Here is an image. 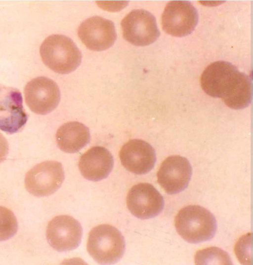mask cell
<instances>
[{"instance_id": "obj_15", "label": "cell", "mask_w": 253, "mask_h": 265, "mask_svg": "<svg viewBox=\"0 0 253 265\" xmlns=\"http://www.w3.org/2000/svg\"><path fill=\"white\" fill-rule=\"evenodd\" d=\"M114 166V158L110 152L101 146H94L80 157L79 168L86 179L97 182L106 178Z\"/></svg>"}, {"instance_id": "obj_1", "label": "cell", "mask_w": 253, "mask_h": 265, "mask_svg": "<svg viewBox=\"0 0 253 265\" xmlns=\"http://www.w3.org/2000/svg\"><path fill=\"white\" fill-rule=\"evenodd\" d=\"M200 85L207 94L221 98L232 109H244L251 103V77L228 62L218 61L209 65L202 74Z\"/></svg>"}, {"instance_id": "obj_8", "label": "cell", "mask_w": 253, "mask_h": 265, "mask_svg": "<svg viewBox=\"0 0 253 265\" xmlns=\"http://www.w3.org/2000/svg\"><path fill=\"white\" fill-rule=\"evenodd\" d=\"M25 102L34 113L44 115L54 110L60 100L58 86L53 80L45 77L33 78L24 89Z\"/></svg>"}, {"instance_id": "obj_7", "label": "cell", "mask_w": 253, "mask_h": 265, "mask_svg": "<svg viewBox=\"0 0 253 265\" xmlns=\"http://www.w3.org/2000/svg\"><path fill=\"white\" fill-rule=\"evenodd\" d=\"M198 21V14L193 4L187 0H172L166 6L162 16L164 31L174 37L190 34Z\"/></svg>"}, {"instance_id": "obj_5", "label": "cell", "mask_w": 253, "mask_h": 265, "mask_svg": "<svg viewBox=\"0 0 253 265\" xmlns=\"http://www.w3.org/2000/svg\"><path fill=\"white\" fill-rule=\"evenodd\" d=\"M64 178V169L60 162L45 161L37 164L26 173L25 185L32 195L47 196L60 187Z\"/></svg>"}, {"instance_id": "obj_4", "label": "cell", "mask_w": 253, "mask_h": 265, "mask_svg": "<svg viewBox=\"0 0 253 265\" xmlns=\"http://www.w3.org/2000/svg\"><path fill=\"white\" fill-rule=\"evenodd\" d=\"M126 249L124 237L115 227L100 225L90 231L87 242V251L97 263L114 264L123 256Z\"/></svg>"}, {"instance_id": "obj_18", "label": "cell", "mask_w": 253, "mask_h": 265, "mask_svg": "<svg viewBox=\"0 0 253 265\" xmlns=\"http://www.w3.org/2000/svg\"><path fill=\"white\" fill-rule=\"evenodd\" d=\"M18 227L17 219L12 211L0 206V241L13 237L17 233Z\"/></svg>"}, {"instance_id": "obj_16", "label": "cell", "mask_w": 253, "mask_h": 265, "mask_svg": "<svg viewBox=\"0 0 253 265\" xmlns=\"http://www.w3.org/2000/svg\"><path fill=\"white\" fill-rule=\"evenodd\" d=\"M58 148L67 153L78 152L89 142L90 135L89 129L78 121L68 122L61 125L56 133Z\"/></svg>"}, {"instance_id": "obj_12", "label": "cell", "mask_w": 253, "mask_h": 265, "mask_svg": "<svg viewBox=\"0 0 253 265\" xmlns=\"http://www.w3.org/2000/svg\"><path fill=\"white\" fill-rule=\"evenodd\" d=\"M27 120L21 92L15 88L0 84V129L8 134L17 133Z\"/></svg>"}, {"instance_id": "obj_10", "label": "cell", "mask_w": 253, "mask_h": 265, "mask_svg": "<svg viewBox=\"0 0 253 265\" xmlns=\"http://www.w3.org/2000/svg\"><path fill=\"white\" fill-rule=\"evenodd\" d=\"M83 229L80 223L68 215H59L48 224L46 237L50 246L58 252L78 248L81 242Z\"/></svg>"}, {"instance_id": "obj_9", "label": "cell", "mask_w": 253, "mask_h": 265, "mask_svg": "<svg viewBox=\"0 0 253 265\" xmlns=\"http://www.w3.org/2000/svg\"><path fill=\"white\" fill-rule=\"evenodd\" d=\"M126 205L133 216L145 220L159 215L164 209L165 202L162 195L152 185L140 183L128 191Z\"/></svg>"}, {"instance_id": "obj_6", "label": "cell", "mask_w": 253, "mask_h": 265, "mask_svg": "<svg viewBox=\"0 0 253 265\" xmlns=\"http://www.w3.org/2000/svg\"><path fill=\"white\" fill-rule=\"evenodd\" d=\"M124 38L136 46L154 42L160 35L155 16L144 9H134L122 20Z\"/></svg>"}, {"instance_id": "obj_13", "label": "cell", "mask_w": 253, "mask_h": 265, "mask_svg": "<svg viewBox=\"0 0 253 265\" xmlns=\"http://www.w3.org/2000/svg\"><path fill=\"white\" fill-rule=\"evenodd\" d=\"M78 35L88 49L97 51L108 49L117 38L114 23L98 16L84 21L78 28Z\"/></svg>"}, {"instance_id": "obj_14", "label": "cell", "mask_w": 253, "mask_h": 265, "mask_svg": "<svg viewBox=\"0 0 253 265\" xmlns=\"http://www.w3.org/2000/svg\"><path fill=\"white\" fill-rule=\"evenodd\" d=\"M119 157L125 168L137 175L150 172L156 162L154 148L140 139L130 140L125 143L120 150Z\"/></svg>"}, {"instance_id": "obj_2", "label": "cell", "mask_w": 253, "mask_h": 265, "mask_svg": "<svg viewBox=\"0 0 253 265\" xmlns=\"http://www.w3.org/2000/svg\"><path fill=\"white\" fill-rule=\"evenodd\" d=\"M178 234L190 243L209 241L214 236L217 223L214 215L208 209L198 205L181 208L174 219Z\"/></svg>"}, {"instance_id": "obj_3", "label": "cell", "mask_w": 253, "mask_h": 265, "mask_svg": "<svg viewBox=\"0 0 253 265\" xmlns=\"http://www.w3.org/2000/svg\"><path fill=\"white\" fill-rule=\"evenodd\" d=\"M42 62L48 68L61 74H69L80 65L82 53L70 38L62 35L47 37L40 48Z\"/></svg>"}, {"instance_id": "obj_17", "label": "cell", "mask_w": 253, "mask_h": 265, "mask_svg": "<svg viewBox=\"0 0 253 265\" xmlns=\"http://www.w3.org/2000/svg\"><path fill=\"white\" fill-rule=\"evenodd\" d=\"M195 262L197 265L232 264L228 254L215 247L198 251L195 256Z\"/></svg>"}, {"instance_id": "obj_19", "label": "cell", "mask_w": 253, "mask_h": 265, "mask_svg": "<svg viewBox=\"0 0 253 265\" xmlns=\"http://www.w3.org/2000/svg\"><path fill=\"white\" fill-rule=\"evenodd\" d=\"M8 144L5 138L0 133V163L5 159L8 153Z\"/></svg>"}, {"instance_id": "obj_11", "label": "cell", "mask_w": 253, "mask_h": 265, "mask_svg": "<svg viewBox=\"0 0 253 265\" xmlns=\"http://www.w3.org/2000/svg\"><path fill=\"white\" fill-rule=\"evenodd\" d=\"M192 174V168L187 158L178 155H171L161 164L157 180L166 193L175 194L187 188Z\"/></svg>"}]
</instances>
